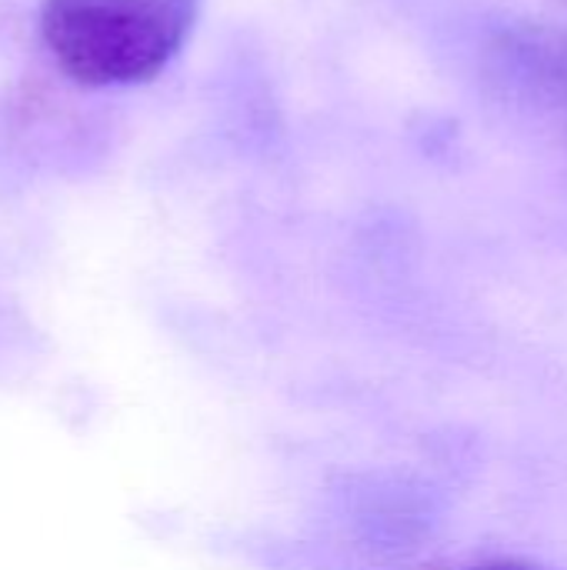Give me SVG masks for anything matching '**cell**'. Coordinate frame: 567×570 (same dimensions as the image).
<instances>
[{
  "label": "cell",
  "instance_id": "obj_1",
  "mask_svg": "<svg viewBox=\"0 0 567 570\" xmlns=\"http://www.w3.org/2000/svg\"><path fill=\"white\" fill-rule=\"evenodd\" d=\"M201 0H43L40 37L80 87L154 80L187 43Z\"/></svg>",
  "mask_w": 567,
  "mask_h": 570
},
{
  "label": "cell",
  "instance_id": "obj_3",
  "mask_svg": "<svg viewBox=\"0 0 567 570\" xmlns=\"http://www.w3.org/2000/svg\"><path fill=\"white\" fill-rule=\"evenodd\" d=\"M475 570H545L538 564H525V561H495V564H481Z\"/></svg>",
  "mask_w": 567,
  "mask_h": 570
},
{
  "label": "cell",
  "instance_id": "obj_2",
  "mask_svg": "<svg viewBox=\"0 0 567 570\" xmlns=\"http://www.w3.org/2000/svg\"><path fill=\"white\" fill-rule=\"evenodd\" d=\"M511 70L538 94L567 107V33L558 30H518L505 43Z\"/></svg>",
  "mask_w": 567,
  "mask_h": 570
}]
</instances>
